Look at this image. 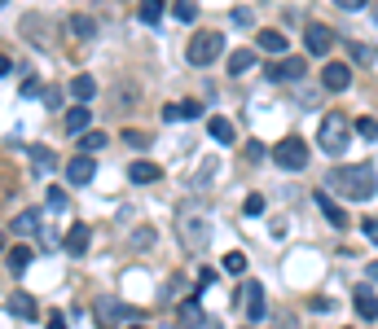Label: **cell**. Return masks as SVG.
<instances>
[{"mask_svg":"<svg viewBox=\"0 0 378 329\" xmlns=\"http://www.w3.org/2000/svg\"><path fill=\"white\" fill-rule=\"evenodd\" d=\"M325 189H339V198H352V202H365L378 193V171L374 163H347V167H335L325 176Z\"/></svg>","mask_w":378,"mask_h":329,"instance_id":"obj_1","label":"cell"},{"mask_svg":"<svg viewBox=\"0 0 378 329\" xmlns=\"http://www.w3.org/2000/svg\"><path fill=\"white\" fill-rule=\"evenodd\" d=\"M282 171H304L308 167V145H304V136H282L273 145V154H268Z\"/></svg>","mask_w":378,"mask_h":329,"instance_id":"obj_2","label":"cell"},{"mask_svg":"<svg viewBox=\"0 0 378 329\" xmlns=\"http://www.w3.org/2000/svg\"><path fill=\"white\" fill-rule=\"evenodd\" d=\"M216 58H224V36L220 31H198L189 40V66H211Z\"/></svg>","mask_w":378,"mask_h":329,"instance_id":"obj_3","label":"cell"},{"mask_svg":"<svg viewBox=\"0 0 378 329\" xmlns=\"http://www.w3.org/2000/svg\"><path fill=\"white\" fill-rule=\"evenodd\" d=\"M317 141H321V149H325V154H343V149H347V141H352V132H347V119H343V114H325V119H321V132H317Z\"/></svg>","mask_w":378,"mask_h":329,"instance_id":"obj_4","label":"cell"},{"mask_svg":"<svg viewBox=\"0 0 378 329\" xmlns=\"http://www.w3.org/2000/svg\"><path fill=\"white\" fill-rule=\"evenodd\" d=\"M207 242H211V224L194 211H181V246L185 250H207Z\"/></svg>","mask_w":378,"mask_h":329,"instance_id":"obj_5","label":"cell"},{"mask_svg":"<svg viewBox=\"0 0 378 329\" xmlns=\"http://www.w3.org/2000/svg\"><path fill=\"white\" fill-rule=\"evenodd\" d=\"M304 48H308V58H325L335 48V31L325 27V22H308L304 27Z\"/></svg>","mask_w":378,"mask_h":329,"instance_id":"obj_6","label":"cell"},{"mask_svg":"<svg viewBox=\"0 0 378 329\" xmlns=\"http://www.w3.org/2000/svg\"><path fill=\"white\" fill-rule=\"evenodd\" d=\"M242 308H246V320L251 325H260L268 316V308H264V286L260 281H242Z\"/></svg>","mask_w":378,"mask_h":329,"instance_id":"obj_7","label":"cell"},{"mask_svg":"<svg viewBox=\"0 0 378 329\" xmlns=\"http://www.w3.org/2000/svg\"><path fill=\"white\" fill-rule=\"evenodd\" d=\"M93 316H97V325H119V320H128V303H119V298H97L93 303Z\"/></svg>","mask_w":378,"mask_h":329,"instance_id":"obj_8","label":"cell"},{"mask_svg":"<svg viewBox=\"0 0 378 329\" xmlns=\"http://www.w3.org/2000/svg\"><path fill=\"white\" fill-rule=\"evenodd\" d=\"M313 202H317V207H321V215L330 220V229H339V233L347 229V211H343L339 202L330 198V189H317V193H313Z\"/></svg>","mask_w":378,"mask_h":329,"instance_id":"obj_9","label":"cell"},{"mask_svg":"<svg viewBox=\"0 0 378 329\" xmlns=\"http://www.w3.org/2000/svg\"><path fill=\"white\" fill-rule=\"evenodd\" d=\"M97 176V163H93V154H75L70 163H66V180L70 185H88Z\"/></svg>","mask_w":378,"mask_h":329,"instance_id":"obj_10","label":"cell"},{"mask_svg":"<svg viewBox=\"0 0 378 329\" xmlns=\"http://www.w3.org/2000/svg\"><path fill=\"white\" fill-rule=\"evenodd\" d=\"M88 242H93V229H88V224H70L62 246H66V255L80 259V255H88Z\"/></svg>","mask_w":378,"mask_h":329,"instance_id":"obj_11","label":"cell"},{"mask_svg":"<svg viewBox=\"0 0 378 329\" xmlns=\"http://www.w3.org/2000/svg\"><path fill=\"white\" fill-rule=\"evenodd\" d=\"M321 84L330 88V92H343V88H352V70L343 62H330V66L321 70Z\"/></svg>","mask_w":378,"mask_h":329,"instance_id":"obj_12","label":"cell"},{"mask_svg":"<svg viewBox=\"0 0 378 329\" xmlns=\"http://www.w3.org/2000/svg\"><path fill=\"white\" fill-rule=\"evenodd\" d=\"M304 70H308V58H286L268 66V80H304Z\"/></svg>","mask_w":378,"mask_h":329,"instance_id":"obj_13","label":"cell"},{"mask_svg":"<svg viewBox=\"0 0 378 329\" xmlns=\"http://www.w3.org/2000/svg\"><path fill=\"white\" fill-rule=\"evenodd\" d=\"M352 303H357V312H361L365 320H378V294H374V286H357Z\"/></svg>","mask_w":378,"mask_h":329,"instance_id":"obj_14","label":"cell"},{"mask_svg":"<svg viewBox=\"0 0 378 329\" xmlns=\"http://www.w3.org/2000/svg\"><path fill=\"white\" fill-rule=\"evenodd\" d=\"M9 233H18V237L40 233V211H18V215H14V224H9Z\"/></svg>","mask_w":378,"mask_h":329,"instance_id":"obj_15","label":"cell"},{"mask_svg":"<svg viewBox=\"0 0 378 329\" xmlns=\"http://www.w3.org/2000/svg\"><path fill=\"white\" fill-rule=\"evenodd\" d=\"M62 119H66V132H70V136H80V132H88V123H93L88 106H70V110H66Z\"/></svg>","mask_w":378,"mask_h":329,"instance_id":"obj_16","label":"cell"},{"mask_svg":"<svg viewBox=\"0 0 378 329\" xmlns=\"http://www.w3.org/2000/svg\"><path fill=\"white\" fill-rule=\"evenodd\" d=\"M207 132H211V141H216V145H233V141H238V128H233L229 119H220V114L207 123Z\"/></svg>","mask_w":378,"mask_h":329,"instance_id":"obj_17","label":"cell"},{"mask_svg":"<svg viewBox=\"0 0 378 329\" xmlns=\"http://www.w3.org/2000/svg\"><path fill=\"white\" fill-rule=\"evenodd\" d=\"M159 176H163L159 163H132V167H128V180H132V185H154Z\"/></svg>","mask_w":378,"mask_h":329,"instance_id":"obj_18","label":"cell"},{"mask_svg":"<svg viewBox=\"0 0 378 329\" xmlns=\"http://www.w3.org/2000/svg\"><path fill=\"white\" fill-rule=\"evenodd\" d=\"M66 92H70L75 101H93V92H97V80H93V75H75V80L66 84Z\"/></svg>","mask_w":378,"mask_h":329,"instance_id":"obj_19","label":"cell"},{"mask_svg":"<svg viewBox=\"0 0 378 329\" xmlns=\"http://www.w3.org/2000/svg\"><path fill=\"white\" fill-rule=\"evenodd\" d=\"M9 312L22 316V320H36V316H40V308H36L31 294H14V298H9Z\"/></svg>","mask_w":378,"mask_h":329,"instance_id":"obj_20","label":"cell"},{"mask_svg":"<svg viewBox=\"0 0 378 329\" xmlns=\"http://www.w3.org/2000/svg\"><path fill=\"white\" fill-rule=\"evenodd\" d=\"M203 320H207V316H203V308H198V294L185 298V303H181V325H185V329H198Z\"/></svg>","mask_w":378,"mask_h":329,"instance_id":"obj_21","label":"cell"},{"mask_svg":"<svg viewBox=\"0 0 378 329\" xmlns=\"http://www.w3.org/2000/svg\"><path fill=\"white\" fill-rule=\"evenodd\" d=\"M137 14H141L145 27H159V22H163V0H141Z\"/></svg>","mask_w":378,"mask_h":329,"instance_id":"obj_22","label":"cell"},{"mask_svg":"<svg viewBox=\"0 0 378 329\" xmlns=\"http://www.w3.org/2000/svg\"><path fill=\"white\" fill-rule=\"evenodd\" d=\"M70 36H75V40H93V36H97V22H93L88 14H75V18H70Z\"/></svg>","mask_w":378,"mask_h":329,"instance_id":"obj_23","label":"cell"},{"mask_svg":"<svg viewBox=\"0 0 378 329\" xmlns=\"http://www.w3.org/2000/svg\"><path fill=\"white\" fill-rule=\"evenodd\" d=\"M31 259H36V250H31L27 242H18V246L9 250V268H14V272H22V268H27Z\"/></svg>","mask_w":378,"mask_h":329,"instance_id":"obj_24","label":"cell"},{"mask_svg":"<svg viewBox=\"0 0 378 329\" xmlns=\"http://www.w3.org/2000/svg\"><path fill=\"white\" fill-rule=\"evenodd\" d=\"M27 154H31V163H36L40 171H53V167H58V158H53V149H48V145H31Z\"/></svg>","mask_w":378,"mask_h":329,"instance_id":"obj_25","label":"cell"},{"mask_svg":"<svg viewBox=\"0 0 378 329\" xmlns=\"http://www.w3.org/2000/svg\"><path fill=\"white\" fill-rule=\"evenodd\" d=\"M251 66H256V53H251V48H238V53L229 58V75H246Z\"/></svg>","mask_w":378,"mask_h":329,"instance_id":"obj_26","label":"cell"},{"mask_svg":"<svg viewBox=\"0 0 378 329\" xmlns=\"http://www.w3.org/2000/svg\"><path fill=\"white\" fill-rule=\"evenodd\" d=\"M260 48L264 53H286V36L282 31H260Z\"/></svg>","mask_w":378,"mask_h":329,"instance_id":"obj_27","label":"cell"},{"mask_svg":"<svg viewBox=\"0 0 378 329\" xmlns=\"http://www.w3.org/2000/svg\"><path fill=\"white\" fill-rule=\"evenodd\" d=\"M220 268L229 272V276H242V272H246V255H242V250H229V255L220 259Z\"/></svg>","mask_w":378,"mask_h":329,"instance_id":"obj_28","label":"cell"},{"mask_svg":"<svg viewBox=\"0 0 378 329\" xmlns=\"http://www.w3.org/2000/svg\"><path fill=\"white\" fill-rule=\"evenodd\" d=\"M347 48H352V58H357L361 66H374V62H378V48H369V44H357V40H352Z\"/></svg>","mask_w":378,"mask_h":329,"instance_id":"obj_29","label":"cell"},{"mask_svg":"<svg viewBox=\"0 0 378 329\" xmlns=\"http://www.w3.org/2000/svg\"><path fill=\"white\" fill-rule=\"evenodd\" d=\"M172 14H176V22H194L198 18V5H194V0H176Z\"/></svg>","mask_w":378,"mask_h":329,"instance_id":"obj_30","label":"cell"},{"mask_svg":"<svg viewBox=\"0 0 378 329\" xmlns=\"http://www.w3.org/2000/svg\"><path fill=\"white\" fill-rule=\"evenodd\" d=\"M80 145H84V154H97V149H106V136L102 132H80Z\"/></svg>","mask_w":378,"mask_h":329,"instance_id":"obj_31","label":"cell"},{"mask_svg":"<svg viewBox=\"0 0 378 329\" xmlns=\"http://www.w3.org/2000/svg\"><path fill=\"white\" fill-rule=\"evenodd\" d=\"M44 198H48V211H66V207H70V198H66V189H58V185L48 189Z\"/></svg>","mask_w":378,"mask_h":329,"instance_id":"obj_32","label":"cell"},{"mask_svg":"<svg viewBox=\"0 0 378 329\" xmlns=\"http://www.w3.org/2000/svg\"><path fill=\"white\" fill-rule=\"evenodd\" d=\"M242 211H246L251 220H256V215H264V193H251V198L242 202Z\"/></svg>","mask_w":378,"mask_h":329,"instance_id":"obj_33","label":"cell"},{"mask_svg":"<svg viewBox=\"0 0 378 329\" xmlns=\"http://www.w3.org/2000/svg\"><path fill=\"white\" fill-rule=\"evenodd\" d=\"M357 132H361L365 141H378V119H369V114H365V119H357Z\"/></svg>","mask_w":378,"mask_h":329,"instance_id":"obj_34","label":"cell"},{"mask_svg":"<svg viewBox=\"0 0 378 329\" xmlns=\"http://www.w3.org/2000/svg\"><path fill=\"white\" fill-rule=\"evenodd\" d=\"M361 233H365V242H374V246H378V215L361 220Z\"/></svg>","mask_w":378,"mask_h":329,"instance_id":"obj_35","label":"cell"},{"mask_svg":"<svg viewBox=\"0 0 378 329\" xmlns=\"http://www.w3.org/2000/svg\"><path fill=\"white\" fill-rule=\"evenodd\" d=\"M123 141H128L132 149H145V145L154 141V136H149V132H123Z\"/></svg>","mask_w":378,"mask_h":329,"instance_id":"obj_36","label":"cell"},{"mask_svg":"<svg viewBox=\"0 0 378 329\" xmlns=\"http://www.w3.org/2000/svg\"><path fill=\"white\" fill-rule=\"evenodd\" d=\"M203 114V101H181V119H198Z\"/></svg>","mask_w":378,"mask_h":329,"instance_id":"obj_37","label":"cell"},{"mask_svg":"<svg viewBox=\"0 0 378 329\" xmlns=\"http://www.w3.org/2000/svg\"><path fill=\"white\" fill-rule=\"evenodd\" d=\"M22 97H40V80H36V75H27V80H22Z\"/></svg>","mask_w":378,"mask_h":329,"instance_id":"obj_38","label":"cell"},{"mask_svg":"<svg viewBox=\"0 0 378 329\" xmlns=\"http://www.w3.org/2000/svg\"><path fill=\"white\" fill-rule=\"evenodd\" d=\"M149 242H154V229H137V237H132V246H137V250H145Z\"/></svg>","mask_w":378,"mask_h":329,"instance_id":"obj_39","label":"cell"},{"mask_svg":"<svg viewBox=\"0 0 378 329\" xmlns=\"http://www.w3.org/2000/svg\"><path fill=\"white\" fill-rule=\"evenodd\" d=\"M335 5H339V9H347V14H357V9H365V5H369V0H335Z\"/></svg>","mask_w":378,"mask_h":329,"instance_id":"obj_40","label":"cell"},{"mask_svg":"<svg viewBox=\"0 0 378 329\" xmlns=\"http://www.w3.org/2000/svg\"><path fill=\"white\" fill-rule=\"evenodd\" d=\"M163 119H167V123H176V119H181V101H172V106H163Z\"/></svg>","mask_w":378,"mask_h":329,"instance_id":"obj_41","label":"cell"},{"mask_svg":"<svg viewBox=\"0 0 378 329\" xmlns=\"http://www.w3.org/2000/svg\"><path fill=\"white\" fill-rule=\"evenodd\" d=\"M233 27H251V9H233Z\"/></svg>","mask_w":378,"mask_h":329,"instance_id":"obj_42","label":"cell"},{"mask_svg":"<svg viewBox=\"0 0 378 329\" xmlns=\"http://www.w3.org/2000/svg\"><path fill=\"white\" fill-rule=\"evenodd\" d=\"M246 158H251V163H260V158H264V145L251 141V145H246Z\"/></svg>","mask_w":378,"mask_h":329,"instance_id":"obj_43","label":"cell"},{"mask_svg":"<svg viewBox=\"0 0 378 329\" xmlns=\"http://www.w3.org/2000/svg\"><path fill=\"white\" fill-rule=\"evenodd\" d=\"M40 97H44V106H48V110H58V106H62V92H40Z\"/></svg>","mask_w":378,"mask_h":329,"instance_id":"obj_44","label":"cell"},{"mask_svg":"<svg viewBox=\"0 0 378 329\" xmlns=\"http://www.w3.org/2000/svg\"><path fill=\"white\" fill-rule=\"evenodd\" d=\"M211 281H216V272H211V268H203V272H198V290H207Z\"/></svg>","mask_w":378,"mask_h":329,"instance_id":"obj_45","label":"cell"},{"mask_svg":"<svg viewBox=\"0 0 378 329\" xmlns=\"http://www.w3.org/2000/svg\"><path fill=\"white\" fill-rule=\"evenodd\" d=\"M48 329H66V316H58V312H53V316H48Z\"/></svg>","mask_w":378,"mask_h":329,"instance_id":"obj_46","label":"cell"},{"mask_svg":"<svg viewBox=\"0 0 378 329\" xmlns=\"http://www.w3.org/2000/svg\"><path fill=\"white\" fill-rule=\"evenodd\" d=\"M9 70H14V62H9V58H0V80H5Z\"/></svg>","mask_w":378,"mask_h":329,"instance_id":"obj_47","label":"cell"},{"mask_svg":"<svg viewBox=\"0 0 378 329\" xmlns=\"http://www.w3.org/2000/svg\"><path fill=\"white\" fill-rule=\"evenodd\" d=\"M203 329H220V320H203Z\"/></svg>","mask_w":378,"mask_h":329,"instance_id":"obj_48","label":"cell"},{"mask_svg":"<svg viewBox=\"0 0 378 329\" xmlns=\"http://www.w3.org/2000/svg\"><path fill=\"white\" fill-rule=\"evenodd\" d=\"M128 329H145V325H128Z\"/></svg>","mask_w":378,"mask_h":329,"instance_id":"obj_49","label":"cell"},{"mask_svg":"<svg viewBox=\"0 0 378 329\" xmlns=\"http://www.w3.org/2000/svg\"><path fill=\"white\" fill-rule=\"evenodd\" d=\"M5 5H9V0H0V9H5Z\"/></svg>","mask_w":378,"mask_h":329,"instance_id":"obj_50","label":"cell"},{"mask_svg":"<svg viewBox=\"0 0 378 329\" xmlns=\"http://www.w3.org/2000/svg\"><path fill=\"white\" fill-rule=\"evenodd\" d=\"M0 246H5V233H0Z\"/></svg>","mask_w":378,"mask_h":329,"instance_id":"obj_51","label":"cell"},{"mask_svg":"<svg viewBox=\"0 0 378 329\" xmlns=\"http://www.w3.org/2000/svg\"><path fill=\"white\" fill-rule=\"evenodd\" d=\"M246 329H256V325H246Z\"/></svg>","mask_w":378,"mask_h":329,"instance_id":"obj_52","label":"cell"},{"mask_svg":"<svg viewBox=\"0 0 378 329\" xmlns=\"http://www.w3.org/2000/svg\"><path fill=\"white\" fill-rule=\"evenodd\" d=\"M374 18H378V14H374Z\"/></svg>","mask_w":378,"mask_h":329,"instance_id":"obj_53","label":"cell"}]
</instances>
